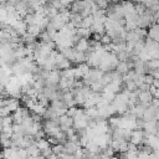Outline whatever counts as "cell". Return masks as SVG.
I'll list each match as a JSON object with an SVG mask.
<instances>
[{
	"label": "cell",
	"instance_id": "obj_26",
	"mask_svg": "<svg viewBox=\"0 0 159 159\" xmlns=\"http://www.w3.org/2000/svg\"><path fill=\"white\" fill-rule=\"evenodd\" d=\"M109 159H120V158H119V157H116V155H113V157H112V158H109Z\"/></svg>",
	"mask_w": 159,
	"mask_h": 159
},
{
	"label": "cell",
	"instance_id": "obj_14",
	"mask_svg": "<svg viewBox=\"0 0 159 159\" xmlns=\"http://www.w3.org/2000/svg\"><path fill=\"white\" fill-rule=\"evenodd\" d=\"M30 111H31L34 114H37V116L43 117V116H45V113H46V111H47V108H46V107H43L42 104H40V103L37 102V103H36V104H35Z\"/></svg>",
	"mask_w": 159,
	"mask_h": 159
},
{
	"label": "cell",
	"instance_id": "obj_11",
	"mask_svg": "<svg viewBox=\"0 0 159 159\" xmlns=\"http://www.w3.org/2000/svg\"><path fill=\"white\" fill-rule=\"evenodd\" d=\"M63 145H65V152L68 153V154H75V153L77 152V149L81 148L80 144H77V143H75V142H71V140H67Z\"/></svg>",
	"mask_w": 159,
	"mask_h": 159
},
{
	"label": "cell",
	"instance_id": "obj_4",
	"mask_svg": "<svg viewBox=\"0 0 159 159\" xmlns=\"http://www.w3.org/2000/svg\"><path fill=\"white\" fill-rule=\"evenodd\" d=\"M46 81V86H58L60 81H61V71L60 70H55V71H50Z\"/></svg>",
	"mask_w": 159,
	"mask_h": 159
},
{
	"label": "cell",
	"instance_id": "obj_3",
	"mask_svg": "<svg viewBox=\"0 0 159 159\" xmlns=\"http://www.w3.org/2000/svg\"><path fill=\"white\" fill-rule=\"evenodd\" d=\"M27 116H30V113H29V108H26V107H20L16 112L12 113L14 124H22L24 119H25Z\"/></svg>",
	"mask_w": 159,
	"mask_h": 159
},
{
	"label": "cell",
	"instance_id": "obj_10",
	"mask_svg": "<svg viewBox=\"0 0 159 159\" xmlns=\"http://www.w3.org/2000/svg\"><path fill=\"white\" fill-rule=\"evenodd\" d=\"M148 37L159 42V24H154L148 30Z\"/></svg>",
	"mask_w": 159,
	"mask_h": 159
},
{
	"label": "cell",
	"instance_id": "obj_16",
	"mask_svg": "<svg viewBox=\"0 0 159 159\" xmlns=\"http://www.w3.org/2000/svg\"><path fill=\"white\" fill-rule=\"evenodd\" d=\"M27 32L30 34V35H32L34 37H40V35H41V32H42V30L37 26V25H30V26H27Z\"/></svg>",
	"mask_w": 159,
	"mask_h": 159
},
{
	"label": "cell",
	"instance_id": "obj_6",
	"mask_svg": "<svg viewBox=\"0 0 159 159\" xmlns=\"http://www.w3.org/2000/svg\"><path fill=\"white\" fill-rule=\"evenodd\" d=\"M101 98H102V94H99V93H97V92H92L91 93V96L87 98V101L84 102V108H91V107H96L98 103H99V101H101Z\"/></svg>",
	"mask_w": 159,
	"mask_h": 159
},
{
	"label": "cell",
	"instance_id": "obj_8",
	"mask_svg": "<svg viewBox=\"0 0 159 159\" xmlns=\"http://www.w3.org/2000/svg\"><path fill=\"white\" fill-rule=\"evenodd\" d=\"M89 47H91V42L88 41V39H80L78 42L76 43L75 48L76 51H80V52H89Z\"/></svg>",
	"mask_w": 159,
	"mask_h": 159
},
{
	"label": "cell",
	"instance_id": "obj_2",
	"mask_svg": "<svg viewBox=\"0 0 159 159\" xmlns=\"http://www.w3.org/2000/svg\"><path fill=\"white\" fill-rule=\"evenodd\" d=\"M50 107L53 108V111L58 114V117L66 114L67 111H68V107L66 106V103L62 99H55V101H52L51 104H50Z\"/></svg>",
	"mask_w": 159,
	"mask_h": 159
},
{
	"label": "cell",
	"instance_id": "obj_21",
	"mask_svg": "<svg viewBox=\"0 0 159 159\" xmlns=\"http://www.w3.org/2000/svg\"><path fill=\"white\" fill-rule=\"evenodd\" d=\"M113 42V40L107 35V34H104L103 36H102V39H101V43L103 45V46H107V45H111Z\"/></svg>",
	"mask_w": 159,
	"mask_h": 159
},
{
	"label": "cell",
	"instance_id": "obj_5",
	"mask_svg": "<svg viewBox=\"0 0 159 159\" xmlns=\"http://www.w3.org/2000/svg\"><path fill=\"white\" fill-rule=\"evenodd\" d=\"M58 123H60V127L63 132H67L70 128L73 127V118L67 116V114H63L58 118Z\"/></svg>",
	"mask_w": 159,
	"mask_h": 159
},
{
	"label": "cell",
	"instance_id": "obj_12",
	"mask_svg": "<svg viewBox=\"0 0 159 159\" xmlns=\"http://www.w3.org/2000/svg\"><path fill=\"white\" fill-rule=\"evenodd\" d=\"M35 144H36V147L40 149V152H43V150L51 148V144H50V142L47 140V138L37 139V140H35Z\"/></svg>",
	"mask_w": 159,
	"mask_h": 159
},
{
	"label": "cell",
	"instance_id": "obj_24",
	"mask_svg": "<svg viewBox=\"0 0 159 159\" xmlns=\"http://www.w3.org/2000/svg\"><path fill=\"white\" fill-rule=\"evenodd\" d=\"M47 140L50 142V144H51L52 147H53V145H57V144H60V142H58V140H57L55 137H48V138H47Z\"/></svg>",
	"mask_w": 159,
	"mask_h": 159
},
{
	"label": "cell",
	"instance_id": "obj_13",
	"mask_svg": "<svg viewBox=\"0 0 159 159\" xmlns=\"http://www.w3.org/2000/svg\"><path fill=\"white\" fill-rule=\"evenodd\" d=\"M84 112H86V114H87L91 119H94V120L99 119V109L97 108V106H96V107H91V108H86Z\"/></svg>",
	"mask_w": 159,
	"mask_h": 159
},
{
	"label": "cell",
	"instance_id": "obj_22",
	"mask_svg": "<svg viewBox=\"0 0 159 159\" xmlns=\"http://www.w3.org/2000/svg\"><path fill=\"white\" fill-rule=\"evenodd\" d=\"M77 111H78V108H77V107H76V106H75V107H70V108H68V111H67V113H66V114H67V116H70V117H72V118H73V117H75V116H76V114H77Z\"/></svg>",
	"mask_w": 159,
	"mask_h": 159
},
{
	"label": "cell",
	"instance_id": "obj_17",
	"mask_svg": "<svg viewBox=\"0 0 159 159\" xmlns=\"http://www.w3.org/2000/svg\"><path fill=\"white\" fill-rule=\"evenodd\" d=\"M93 24H94V19H93V16H92V15H89V16H87V17H84V19L82 20V22H81V26H80V27L91 29Z\"/></svg>",
	"mask_w": 159,
	"mask_h": 159
},
{
	"label": "cell",
	"instance_id": "obj_20",
	"mask_svg": "<svg viewBox=\"0 0 159 159\" xmlns=\"http://www.w3.org/2000/svg\"><path fill=\"white\" fill-rule=\"evenodd\" d=\"M153 153V152H152ZM152 153H149V152H145V150H143V149H139V152H138V159H150V154Z\"/></svg>",
	"mask_w": 159,
	"mask_h": 159
},
{
	"label": "cell",
	"instance_id": "obj_18",
	"mask_svg": "<svg viewBox=\"0 0 159 159\" xmlns=\"http://www.w3.org/2000/svg\"><path fill=\"white\" fill-rule=\"evenodd\" d=\"M52 150H53V153L57 154V155H61L62 153H66V152H65V145L61 144V143L57 144V145H53V147H52Z\"/></svg>",
	"mask_w": 159,
	"mask_h": 159
},
{
	"label": "cell",
	"instance_id": "obj_15",
	"mask_svg": "<svg viewBox=\"0 0 159 159\" xmlns=\"http://www.w3.org/2000/svg\"><path fill=\"white\" fill-rule=\"evenodd\" d=\"M61 78H66V80H76L75 78V67L67 68L61 71Z\"/></svg>",
	"mask_w": 159,
	"mask_h": 159
},
{
	"label": "cell",
	"instance_id": "obj_25",
	"mask_svg": "<svg viewBox=\"0 0 159 159\" xmlns=\"http://www.w3.org/2000/svg\"><path fill=\"white\" fill-rule=\"evenodd\" d=\"M109 4H117L118 2V0H107Z\"/></svg>",
	"mask_w": 159,
	"mask_h": 159
},
{
	"label": "cell",
	"instance_id": "obj_9",
	"mask_svg": "<svg viewBox=\"0 0 159 159\" xmlns=\"http://www.w3.org/2000/svg\"><path fill=\"white\" fill-rule=\"evenodd\" d=\"M143 130L148 134H157L158 133V125H157V120H149V122H144V127Z\"/></svg>",
	"mask_w": 159,
	"mask_h": 159
},
{
	"label": "cell",
	"instance_id": "obj_23",
	"mask_svg": "<svg viewBox=\"0 0 159 159\" xmlns=\"http://www.w3.org/2000/svg\"><path fill=\"white\" fill-rule=\"evenodd\" d=\"M1 142H2L4 148H10V147H12V140H11L10 138H1Z\"/></svg>",
	"mask_w": 159,
	"mask_h": 159
},
{
	"label": "cell",
	"instance_id": "obj_27",
	"mask_svg": "<svg viewBox=\"0 0 159 159\" xmlns=\"http://www.w3.org/2000/svg\"><path fill=\"white\" fill-rule=\"evenodd\" d=\"M92 1H94V2H98V1H101V0H92Z\"/></svg>",
	"mask_w": 159,
	"mask_h": 159
},
{
	"label": "cell",
	"instance_id": "obj_1",
	"mask_svg": "<svg viewBox=\"0 0 159 159\" xmlns=\"http://www.w3.org/2000/svg\"><path fill=\"white\" fill-rule=\"evenodd\" d=\"M145 140V132L143 129H135V130H132V134H130V138H129V142L135 144V145H143Z\"/></svg>",
	"mask_w": 159,
	"mask_h": 159
},
{
	"label": "cell",
	"instance_id": "obj_7",
	"mask_svg": "<svg viewBox=\"0 0 159 159\" xmlns=\"http://www.w3.org/2000/svg\"><path fill=\"white\" fill-rule=\"evenodd\" d=\"M12 29L17 32V35H19L20 37H22L25 34H27V24H26L22 19L17 20V21L12 25Z\"/></svg>",
	"mask_w": 159,
	"mask_h": 159
},
{
	"label": "cell",
	"instance_id": "obj_28",
	"mask_svg": "<svg viewBox=\"0 0 159 159\" xmlns=\"http://www.w3.org/2000/svg\"><path fill=\"white\" fill-rule=\"evenodd\" d=\"M158 1H159V0H158Z\"/></svg>",
	"mask_w": 159,
	"mask_h": 159
},
{
	"label": "cell",
	"instance_id": "obj_19",
	"mask_svg": "<svg viewBox=\"0 0 159 159\" xmlns=\"http://www.w3.org/2000/svg\"><path fill=\"white\" fill-rule=\"evenodd\" d=\"M124 88H127L129 92H134V91L138 89V86H137V83L134 81H129V82L125 83V87Z\"/></svg>",
	"mask_w": 159,
	"mask_h": 159
}]
</instances>
